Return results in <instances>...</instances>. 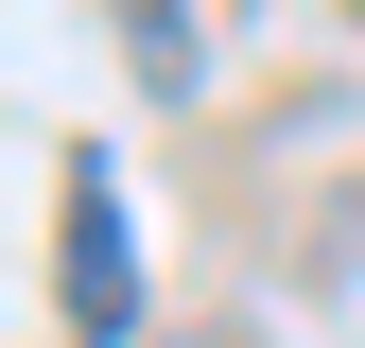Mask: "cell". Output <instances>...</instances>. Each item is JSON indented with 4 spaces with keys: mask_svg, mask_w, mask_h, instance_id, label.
Segmentation results:
<instances>
[{
    "mask_svg": "<svg viewBox=\"0 0 365 348\" xmlns=\"http://www.w3.org/2000/svg\"><path fill=\"white\" fill-rule=\"evenodd\" d=\"M209 348H261V331H209Z\"/></svg>",
    "mask_w": 365,
    "mask_h": 348,
    "instance_id": "cell-3",
    "label": "cell"
},
{
    "mask_svg": "<svg viewBox=\"0 0 365 348\" xmlns=\"http://www.w3.org/2000/svg\"><path fill=\"white\" fill-rule=\"evenodd\" d=\"M122 53H140V87H192L209 70V0H122Z\"/></svg>",
    "mask_w": 365,
    "mask_h": 348,
    "instance_id": "cell-2",
    "label": "cell"
},
{
    "mask_svg": "<svg viewBox=\"0 0 365 348\" xmlns=\"http://www.w3.org/2000/svg\"><path fill=\"white\" fill-rule=\"evenodd\" d=\"M53 296H70V348H122V331H140V244H122V174L105 157L53 174Z\"/></svg>",
    "mask_w": 365,
    "mask_h": 348,
    "instance_id": "cell-1",
    "label": "cell"
}]
</instances>
